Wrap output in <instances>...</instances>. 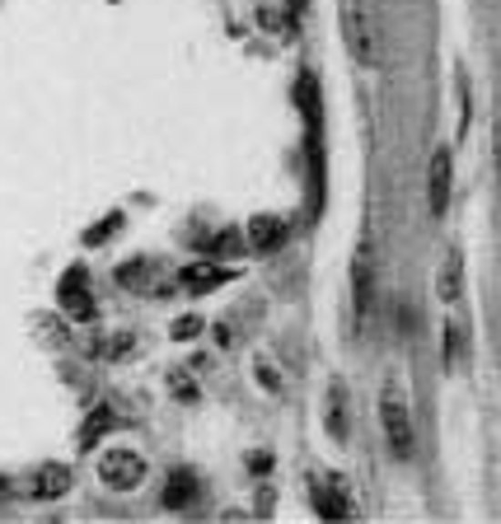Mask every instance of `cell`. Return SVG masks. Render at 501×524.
Segmentation results:
<instances>
[{
	"label": "cell",
	"instance_id": "cell-7",
	"mask_svg": "<svg viewBox=\"0 0 501 524\" xmlns=\"http://www.w3.org/2000/svg\"><path fill=\"white\" fill-rule=\"evenodd\" d=\"M286 235H291V220H286V216H272V211L253 216L249 229H244V239H249L253 253H277V248L286 244Z\"/></svg>",
	"mask_w": 501,
	"mask_h": 524
},
{
	"label": "cell",
	"instance_id": "cell-22",
	"mask_svg": "<svg viewBox=\"0 0 501 524\" xmlns=\"http://www.w3.org/2000/svg\"><path fill=\"white\" fill-rule=\"evenodd\" d=\"M258 379H262V388H267V393H272V388H281V375H277L272 366H267V360H258Z\"/></svg>",
	"mask_w": 501,
	"mask_h": 524
},
{
	"label": "cell",
	"instance_id": "cell-9",
	"mask_svg": "<svg viewBox=\"0 0 501 524\" xmlns=\"http://www.w3.org/2000/svg\"><path fill=\"white\" fill-rule=\"evenodd\" d=\"M230 277V267H220V262H211V257H197V262H188V267L179 272V281H183V290H192V295H207V290H216V286H225Z\"/></svg>",
	"mask_w": 501,
	"mask_h": 524
},
{
	"label": "cell",
	"instance_id": "cell-14",
	"mask_svg": "<svg viewBox=\"0 0 501 524\" xmlns=\"http://www.w3.org/2000/svg\"><path fill=\"white\" fill-rule=\"evenodd\" d=\"M295 104H300V113H305L310 126H319V80H314V71H300V80H295Z\"/></svg>",
	"mask_w": 501,
	"mask_h": 524
},
{
	"label": "cell",
	"instance_id": "cell-20",
	"mask_svg": "<svg viewBox=\"0 0 501 524\" xmlns=\"http://www.w3.org/2000/svg\"><path fill=\"white\" fill-rule=\"evenodd\" d=\"M118 220H122V216H104L94 229H85V244H104V239L113 235V229H118Z\"/></svg>",
	"mask_w": 501,
	"mask_h": 524
},
{
	"label": "cell",
	"instance_id": "cell-13",
	"mask_svg": "<svg viewBox=\"0 0 501 524\" xmlns=\"http://www.w3.org/2000/svg\"><path fill=\"white\" fill-rule=\"evenodd\" d=\"M113 426H118V417H113V408L108 403H98L89 417H85V426H80V449H89V445H98V440H104L108 431H113Z\"/></svg>",
	"mask_w": 501,
	"mask_h": 524
},
{
	"label": "cell",
	"instance_id": "cell-23",
	"mask_svg": "<svg viewBox=\"0 0 501 524\" xmlns=\"http://www.w3.org/2000/svg\"><path fill=\"white\" fill-rule=\"evenodd\" d=\"M249 469H253V473H267V469H272V458H267V454H262V449H258V454H253V458H249Z\"/></svg>",
	"mask_w": 501,
	"mask_h": 524
},
{
	"label": "cell",
	"instance_id": "cell-6",
	"mask_svg": "<svg viewBox=\"0 0 501 524\" xmlns=\"http://www.w3.org/2000/svg\"><path fill=\"white\" fill-rule=\"evenodd\" d=\"M352 300H356V323L371 318L375 309V267H371V244H361L352 257Z\"/></svg>",
	"mask_w": 501,
	"mask_h": 524
},
{
	"label": "cell",
	"instance_id": "cell-10",
	"mask_svg": "<svg viewBox=\"0 0 501 524\" xmlns=\"http://www.w3.org/2000/svg\"><path fill=\"white\" fill-rule=\"evenodd\" d=\"M197 491H202V478H197V469H169V478H164V491H159V501L169 506V510H183V506H192Z\"/></svg>",
	"mask_w": 501,
	"mask_h": 524
},
{
	"label": "cell",
	"instance_id": "cell-19",
	"mask_svg": "<svg viewBox=\"0 0 501 524\" xmlns=\"http://www.w3.org/2000/svg\"><path fill=\"white\" fill-rule=\"evenodd\" d=\"M244 244H249V239L240 235V229H225V235H216V239H211V253H240Z\"/></svg>",
	"mask_w": 501,
	"mask_h": 524
},
{
	"label": "cell",
	"instance_id": "cell-3",
	"mask_svg": "<svg viewBox=\"0 0 501 524\" xmlns=\"http://www.w3.org/2000/svg\"><path fill=\"white\" fill-rule=\"evenodd\" d=\"M56 305L66 318H76V323H94L98 305H94V281L85 267H66L61 281H56Z\"/></svg>",
	"mask_w": 501,
	"mask_h": 524
},
{
	"label": "cell",
	"instance_id": "cell-18",
	"mask_svg": "<svg viewBox=\"0 0 501 524\" xmlns=\"http://www.w3.org/2000/svg\"><path fill=\"white\" fill-rule=\"evenodd\" d=\"M169 388H174V398H179V403H197V384H192L183 370L169 375Z\"/></svg>",
	"mask_w": 501,
	"mask_h": 524
},
{
	"label": "cell",
	"instance_id": "cell-4",
	"mask_svg": "<svg viewBox=\"0 0 501 524\" xmlns=\"http://www.w3.org/2000/svg\"><path fill=\"white\" fill-rule=\"evenodd\" d=\"M98 482L113 491H131L146 482V458L137 449H104L98 454Z\"/></svg>",
	"mask_w": 501,
	"mask_h": 524
},
{
	"label": "cell",
	"instance_id": "cell-17",
	"mask_svg": "<svg viewBox=\"0 0 501 524\" xmlns=\"http://www.w3.org/2000/svg\"><path fill=\"white\" fill-rule=\"evenodd\" d=\"M169 338H174V342H188V338H202V318H197V314H183V318H174V328H169Z\"/></svg>",
	"mask_w": 501,
	"mask_h": 524
},
{
	"label": "cell",
	"instance_id": "cell-5",
	"mask_svg": "<svg viewBox=\"0 0 501 524\" xmlns=\"http://www.w3.org/2000/svg\"><path fill=\"white\" fill-rule=\"evenodd\" d=\"M118 286L137 290V295H169V277H164L159 257H131L118 267Z\"/></svg>",
	"mask_w": 501,
	"mask_h": 524
},
{
	"label": "cell",
	"instance_id": "cell-15",
	"mask_svg": "<svg viewBox=\"0 0 501 524\" xmlns=\"http://www.w3.org/2000/svg\"><path fill=\"white\" fill-rule=\"evenodd\" d=\"M314 510L323 519H347L352 515V501L343 497V487H314Z\"/></svg>",
	"mask_w": 501,
	"mask_h": 524
},
{
	"label": "cell",
	"instance_id": "cell-12",
	"mask_svg": "<svg viewBox=\"0 0 501 524\" xmlns=\"http://www.w3.org/2000/svg\"><path fill=\"white\" fill-rule=\"evenodd\" d=\"M436 295H441V305H459V295H464V262H459V253H445L441 277H436Z\"/></svg>",
	"mask_w": 501,
	"mask_h": 524
},
{
	"label": "cell",
	"instance_id": "cell-11",
	"mask_svg": "<svg viewBox=\"0 0 501 524\" xmlns=\"http://www.w3.org/2000/svg\"><path fill=\"white\" fill-rule=\"evenodd\" d=\"M66 491H71V469H66V464H43L38 478H33V497L56 501V497H66Z\"/></svg>",
	"mask_w": 501,
	"mask_h": 524
},
{
	"label": "cell",
	"instance_id": "cell-21",
	"mask_svg": "<svg viewBox=\"0 0 501 524\" xmlns=\"http://www.w3.org/2000/svg\"><path fill=\"white\" fill-rule=\"evenodd\" d=\"M445 366H450V370L459 366V328H455V323L445 328Z\"/></svg>",
	"mask_w": 501,
	"mask_h": 524
},
{
	"label": "cell",
	"instance_id": "cell-2",
	"mask_svg": "<svg viewBox=\"0 0 501 524\" xmlns=\"http://www.w3.org/2000/svg\"><path fill=\"white\" fill-rule=\"evenodd\" d=\"M380 426H384L389 454L398 458V464H408L413 449H417V436H413V417H408L404 393H398L394 384H384V388H380Z\"/></svg>",
	"mask_w": 501,
	"mask_h": 524
},
{
	"label": "cell",
	"instance_id": "cell-16",
	"mask_svg": "<svg viewBox=\"0 0 501 524\" xmlns=\"http://www.w3.org/2000/svg\"><path fill=\"white\" fill-rule=\"evenodd\" d=\"M328 436L332 440H347V412H343V384H332L328 388Z\"/></svg>",
	"mask_w": 501,
	"mask_h": 524
},
{
	"label": "cell",
	"instance_id": "cell-8",
	"mask_svg": "<svg viewBox=\"0 0 501 524\" xmlns=\"http://www.w3.org/2000/svg\"><path fill=\"white\" fill-rule=\"evenodd\" d=\"M450 150L441 146L436 155H431V169H426V207H431V216H445L450 211Z\"/></svg>",
	"mask_w": 501,
	"mask_h": 524
},
{
	"label": "cell",
	"instance_id": "cell-1",
	"mask_svg": "<svg viewBox=\"0 0 501 524\" xmlns=\"http://www.w3.org/2000/svg\"><path fill=\"white\" fill-rule=\"evenodd\" d=\"M338 19H343V43H347L352 61L365 66V71H375L384 61V33H380L375 0H343Z\"/></svg>",
	"mask_w": 501,
	"mask_h": 524
}]
</instances>
